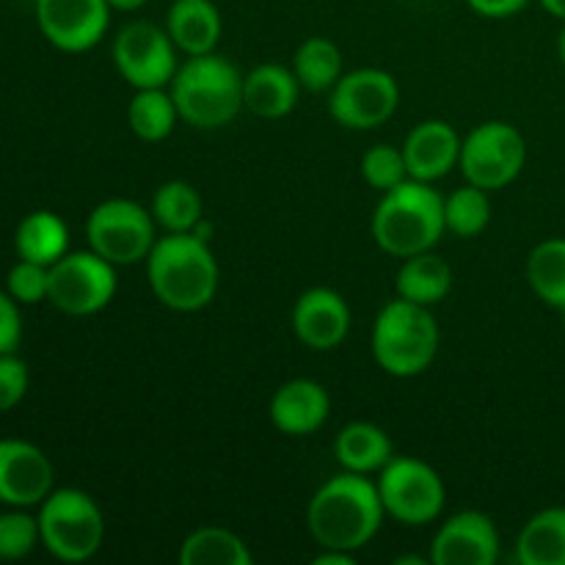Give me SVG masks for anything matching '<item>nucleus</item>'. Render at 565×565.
<instances>
[{
    "mask_svg": "<svg viewBox=\"0 0 565 565\" xmlns=\"http://www.w3.org/2000/svg\"><path fill=\"white\" fill-rule=\"evenodd\" d=\"M384 502L370 475L342 472L326 480L307 508V527L320 550L359 552L379 535Z\"/></svg>",
    "mask_w": 565,
    "mask_h": 565,
    "instance_id": "f257e3e1",
    "label": "nucleus"
},
{
    "mask_svg": "<svg viewBox=\"0 0 565 565\" xmlns=\"http://www.w3.org/2000/svg\"><path fill=\"white\" fill-rule=\"evenodd\" d=\"M154 298L171 312H199L218 292V263L210 243L193 232H166L147 257Z\"/></svg>",
    "mask_w": 565,
    "mask_h": 565,
    "instance_id": "f03ea898",
    "label": "nucleus"
},
{
    "mask_svg": "<svg viewBox=\"0 0 565 565\" xmlns=\"http://www.w3.org/2000/svg\"><path fill=\"white\" fill-rule=\"evenodd\" d=\"M445 232V196L436 191L434 182L408 177L384 193L373 213L375 243L392 257L406 259L430 252Z\"/></svg>",
    "mask_w": 565,
    "mask_h": 565,
    "instance_id": "7ed1b4c3",
    "label": "nucleus"
},
{
    "mask_svg": "<svg viewBox=\"0 0 565 565\" xmlns=\"http://www.w3.org/2000/svg\"><path fill=\"white\" fill-rule=\"evenodd\" d=\"M177 114L182 121L199 130L226 127L246 105H243V75L224 55H188L169 83Z\"/></svg>",
    "mask_w": 565,
    "mask_h": 565,
    "instance_id": "20e7f679",
    "label": "nucleus"
},
{
    "mask_svg": "<svg viewBox=\"0 0 565 565\" xmlns=\"http://www.w3.org/2000/svg\"><path fill=\"white\" fill-rule=\"evenodd\" d=\"M439 342L441 331L434 312L403 298H395L381 309L370 337L375 364L395 379L425 373L439 356Z\"/></svg>",
    "mask_w": 565,
    "mask_h": 565,
    "instance_id": "39448f33",
    "label": "nucleus"
},
{
    "mask_svg": "<svg viewBox=\"0 0 565 565\" xmlns=\"http://www.w3.org/2000/svg\"><path fill=\"white\" fill-rule=\"evenodd\" d=\"M36 519L44 550L64 563L92 561L105 541L103 511L81 489L50 491Z\"/></svg>",
    "mask_w": 565,
    "mask_h": 565,
    "instance_id": "423d86ee",
    "label": "nucleus"
},
{
    "mask_svg": "<svg viewBox=\"0 0 565 565\" xmlns=\"http://www.w3.org/2000/svg\"><path fill=\"white\" fill-rule=\"evenodd\" d=\"M386 516L406 527H425L445 511L447 489L430 463L412 456H392L375 478Z\"/></svg>",
    "mask_w": 565,
    "mask_h": 565,
    "instance_id": "0eeeda50",
    "label": "nucleus"
},
{
    "mask_svg": "<svg viewBox=\"0 0 565 565\" xmlns=\"http://www.w3.org/2000/svg\"><path fill=\"white\" fill-rule=\"evenodd\" d=\"M154 218L147 207L130 199H105L88 213L86 237L94 254L110 265L147 263L158 243Z\"/></svg>",
    "mask_w": 565,
    "mask_h": 565,
    "instance_id": "6e6552de",
    "label": "nucleus"
},
{
    "mask_svg": "<svg viewBox=\"0 0 565 565\" xmlns=\"http://www.w3.org/2000/svg\"><path fill=\"white\" fill-rule=\"evenodd\" d=\"M463 177L483 191H502L527 166V141L508 121H483L461 141Z\"/></svg>",
    "mask_w": 565,
    "mask_h": 565,
    "instance_id": "1a4fd4ad",
    "label": "nucleus"
},
{
    "mask_svg": "<svg viewBox=\"0 0 565 565\" xmlns=\"http://www.w3.org/2000/svg\"><path fill=\"white\" fill-rule=\"evenodd\" d=\"M116 265L99 254L66 252L55 265H50V292L47 301L55 309L72 318L97 315L114 301L116 296Z\"/></svg>",
    "mask_w": 565,
    "mask_h": 565,
    "instance_id": "9d476101",
    "label": "nucleus"
},
{
    "mask_svg": "<svg viewBox=\"0 0 565 565\" xmlns=\"http://www.w3.org/2000/svg\"><path fill=\"white\" fill-rule=\"evenodd\" d=\"M401 86L386 70L364 66L345 72L329 92V114L348 130H375L395 116Z\"/></svg>",
    "mask_w": 565,
    "mask_h": 565,
    "instance_id": "9b49d317",
    "label": "nucleus"
},
{
    "mask_svg": "<svg viewBox=\"0 0 565 565\" xmlns=\"http://www.w3.org/2000/svg\"><path fill=\"white\" fill-rule=\"evenodd\" d=\"M114 64L132 88H166L174 81L177 44L171 42L166 25L136 20L114 39Z\"/></svg>",
    "mask_w": 565,
    "mask_h": 565,
    "instance_id": "f8f14e48",
    "label": "nucleus"
},
{
    "mask_svg": "<svg viewBox=\"0 0 565 565\" xmlns=\"http://www.w3.org/2000/svg\"><path fill=\"white\" fill-rule=\"evenodd\" d=\"M42 36L64 53L97 47L110 25L108 0H36Z\"/></svg>",
    "mask_w": 565,
    "mask_h": 565,
    "instance_id": "ddd939ff",
    "label": "nucleus"
},
{
    "mask_svg": "<svg viewBox=\"0 0 565 565\" xmlns=\"http://www.w3.org/2000/svg\"><path fill=\"white\" fill-rule=\"evenodd\" d=\"M434 565H494L500 561V533L480 511H461L447 519L430 541Z\"/></svg>",
    "mask_w": 565,
    "mask_h": 565,
    "instance_id": "4468645a",
    "label": "nucleus"
},
{
    "mask_svg": "<svg viewBox=\"0 0 565 565\" xmlns=\"http://www.w3.org/2000/svg\"><path fill=\"white\" fill-rule=\"evenodd\" d=\"M53 491V463L36 445L0 441V502L11 508L42 505Z\"/></svg>",
    "mask_w": 565,
    "mask_h": 565,
    "instance_id": "2eb2a0df",
    "label": "nucleus"
},
{
    "mask_svg": "<svg viewBox=\"0 0 565 565\" xmlns=\"http://www.w3.org/2000/svg\"><path fill=\"white\" fill-rule=\"evenodd\" d=\"M292 331L309 351H334L351 331V307L331 287H312L292 307Z\"/></svg>",
    "mask_w": 565,
    "mask_h": 565,
    "instance_id": "dca6fc26",
    "label": "nucleus"
},
{
    "mask_svg": "<svg viewBox=\"0 0 565 565\" xmlns=\"http://www.w3.org/2000/svg\"><path fill=\"white\" fill-rule=\"evenodd\" d=\"M331 412V397L323 384L312 379H292L270 397V423L279 434L301 439L318 434Z\"/></svg>",
    "mask_w": 565,
    "mask_h": 565,
    "instance_id": "f3484780",
    "label": "nucleus"
},
{
    "mask_svg": "<svg viewBox=\"0 0 565 565\" xmlns=\"http://www.w3.org/2000/svg\"><path fill=\"white\" fill-rule=\"evenodd\" d=\"M408 177L419 182H436L458 169L461 160V136L456 127L441 119L419 121L403 141Z\"/></svg>",
    "mask_w": 565,
    "mask_h": 565,
    "instance_id": "a211bd4d",
    "label": "nucleus"
},
{
    "mask_svg": "<svg viewBox=\"0 0 565 565\" xmlns=\"http://www.w3.org/2000/svg\"><path fill=\"white\" fill-rule=\"evenodd\" d=\"M166 31L185 55L215 53L224 33V20L213 0H174L166 14Z\"/></svg>",
    "mask_w": 565,
    "mask_h": 565,
    "instance_id": "6ab92c4d",
    "label": "nucleus"
},
{
    "mask_svg": "<svg viewBox=\"0 0 565 565\" xmlns=\"http://www.w3.org/2000/svg\"><path fill=\"white\" fill-rule=\"evenodd\" d=\"M301 94L296 72L281 64H259L243 75V105L259 119H281L292 114Z\"/></svg>",
    "mask_w": 565,
    "mask_h": 565,
    "instance_id": "aec40b11",
    "label": "nucleus"
},
{
    "mask_svg": "<svg viewBox=\"0 0 565 565\" xmlns=\"http://www.w3.org/2000/svg\"><path fill=\"white\" fill-rule=\"evenodd\" d=\"M395 290L397 298H403V301L434 309L452 290V268L447 265V259L434 254V248L414 254V257L403 259L401 270H397Z\"/></svg>",
    "mask_w": 565,
    "mask_h": 565,
    "instance_id": "412c9836",
    "label": "nucleus"
},
{
    "mask_svg": "<svg viewBox=\"0 0 565 565\" xmlns=\"http://www.w3.org/2000/svg\"><path fill=\"white\" fill-rule=\"evenodd\" d=\"M334 456L345 472L373 475L392 461V439L373 423H351L337 434Z\"/></svg>",
    "mask_w": 565,
    "mask_h": 565,
    "instance_id": "4be33fe9",
    "label": "nucleus"
},
{
    "mask_svg": "<svg viewBox=\"0 0 565 565\" xmlns=\"http://www.w3.org/2000/svg\"><path fill=\"white\" fill-rule=\"evenodd\" d=\"M522 565H565V508H544L522 527L516 539Z\"/></svg>",
    "mask_w": 565,
    "mask_h": 565,
    "instance_id": "5701e85b",
    "label": "nucleus"
},
{
    "mask_svg": "<svg viewBox=\"0 0 565 565\" xmlns=\"http://www.w3.org/2000/svg\"><path fill=\"white\" fill-rule=\"evenodd\" d=\"M14 246L20 259H31L39 265H55L70 252V230L64 221L50 210H36L25 215L17 226Z\"/></svg>",
    "mask_w": 565,
    "mask_h": 565,
    "instance_id": "b1692460",
    "label": "nucleus"
},
{
    "mask_svg": "<svg viewBox=\"0 0 565 565\" xmlns=\"http://www.w3.org/2000/svg\"><path fill=\"white\" fill-rule=\"evenodd\" d=\"M182 565H252L254 555L248 552L246 541L226 527H199L182 541L180 546Z\"/></svg>",
    "mask_w": 565,
    "mask_h": 565,
    "instance_id": "393cba45",
    "label": "nucleus"
},
{
    "mask_svg": "<svg viewBox=\"0 0 565 565\" xmlns=\"http://www.w3.org/2000/svg\"><path fill=\"white\" fill-rule=\"evenodd\" d=\"M180 114L171 92L166 88H136L127 105V125L136 138L147 143H160L174 132Z\"/></svg>",
    "mask_w": 565,
    "mask_h": 565,
    "instance_id": "a878e982",
    "label": "nucleus"
},
{
    "mask_svg": "<svg viewBox=\"0 0 565 565\" xmlns=\"http://www.w3.org/2000/svg\"><path fill=\"white\" fill-rule=\"evenodd\" d=\"M292 72H296L301 88L312 94H326L337 86L342 72V53L331 39L309 36L298 44L292 55Z\"/></svg>",
    "mask_w": 565,
    "mask_h": 565,
    "instance_id": "bb28decb",
    "label": "nucleus"
},
{
    "mask_svg": "<svg viewBox=\"0 0 565 565\" xmlns=\"http://www.w3.org/2000/svg\"><path fill=\"white\" fill-rule=\"evenodd\" d=\"M527 281L546 307L565 309V237L541 241L527 257Z\"/></svg>",
    "mask_w": 565,
    "mask_h": 565,
    "instance_id": "cd10ccee",
    "label": "nucleus"
},
{
    "mask_svg": "<svg viewBox=\"0 0 565 565\" xmlns=\"http://www.w3.org/2000/svg\"><path fill=\"white\" fill-rule=\"evenodd\" d=\"M149 213L166 232H193L204 218V204L191 182L169 180L154 191Z\"/></svg>",
    "mask_w": 565,
    "mask_h": 565,
    "instance_id": "c85d7f7f",
    "label": "nucleus"
},
{
    "mask_svg": "<svg viewBox=\"0 0 565 565\" xmlns=\"http://www.w3.org/2000/svg\"><path fill=\"white\" fill-rule=\"evenodd\" d=\"M491 221V199L489 191L467 182L456 188L450 196H445V226L447 232L458 237H478Z\"/></svg>",
    "mask_w": 565,
    "mask_h": 565,
    "instance_id": "c756f323",
    "label": "nucleus"
},
{
    "mask_svg": "<svg viewBox=\"0 0 565 565\" xmlns=\"http://www.w3.org/2000/svg\"><path fill=\"white\" fill-rule=\"evenodd\" d=\"M362 177L370 188L386 193L395 185L408 180V166L403 158V147H392V143H375L364 152L362 158Z\"/></svg>",
    "mask_w": 565,
    "mask_h": 565,
    "instance_id": "7c9ffc66",
    "label": "nucleus"
},
{
    "mask_svg": "<svg viewBox=\"0 0 565 565\" xmlns=\"http://www.w3.org/2000/svg\"><path fill=\"white\" fill-rule=\"evenodd\" d=\"M36 544H42L39 519L28 516L20 508L0 513V561H22Z\"/></svg>",
    "mask_w": 565,
    "mask_h": 565,
    "instance_id": "2f4dec72",
    "label": "nucleus"
},
{
    "mask_svg": "<svg viewBox=\"0 0 565 565\" xmlns=\"http://www.w3.org/2000/svg\"><path fill=\"white\" fill-rule=\"evenodd\" d=\"M9 296L17 303H39L47 301L50 292V268L47 265L31 263V259H20L14 268L9 270Z\"/></svg>",
    "mask_w": 565,
    "mask_h": 565,
    "instance_id": "473e14b6",
    "label": "nucleus"
},
{
    "mask_svg": "<svg viewBox=\"0 0 565 565\" xmlns=\"http://www.w3.org/2000/svg\"><path fill=\"white\" fill-rule=\"evenodd\" d=\"M28 386H31L28 364L14 353H0V414L20 406L22 397L28 395Z\"/></svg>",
    "mask_w": 565,
    "mask_h": 565,
    "instance_id": "72a5a7b5",
    "label": "nucleus"
},
{
    "mask_svg": "<svg viewBox=\"0 0 565 565\" xmlns=\"http://www.w3.org/2000/svg\"><path fill=\"white\" fill-rule=\"evenodd\" d=\"M22 340V320L17 301L9 292H0V353H14Z\"/></svg>",
    "mask_w": 565,
    "mask_h": 565,
    "instance_id": "f704fd0d",
    "label": "nucleus"
},
{
    "mask_svg": "<svg viewBox=\"0 0 565 565\" xmlns=\"http://www.w3.org/2000/svg\"><path fill=\"white\" fill-rule=\"evenodd\" d=\"M475 14L486 20H508V17L522 14L530 6V0H467Z\"/></svg>",
    "mask_w": 565,
    "mask_h": 565,
    "instance_id": "c9c22d12",
    "label": "nucleus"
},
{
    "mask_svg": "<svg viewBox=\"0 0 565 565\" xmlns=\"http://www.w3.org/2000/svg\"><path fill=\"white\" fill-rule=\"evenodd\" d=\"M315 565H353V552L323 550V555L315 557Z\"/></svg>",
    "mask_w": 565,
    "mask_h": 565,
    "instance_id": "e433bc0d",
    "label": "nucleus"
},
{
    "mask_svg": "<svg viewBox=\"0 0 565 565\" xmlns=\"http://www.w3.org/2000/svg\"><path fill=\"white\" fill-rule=\"evenodd\" d=\"M110 9L116 11H138L149 3V0H108Z\"/></svg>",
    "mask_w": 565,
    "mask_h": 565,
    "instance_id": "4c0bfd02",
    "label": "nucleus"
},
{
    "mask_svg": "<svg viewBox=\"0 0 565 565\" xmlns=\"http://www.w3.org/2000/svg\"><path fill=\"white\" fill-rule=\"evenodd\" d=\"M539 3L544 6L552 17H557V20L565 22V0H539Z\"/></svg>",
    "mask_w": 565,
    "mask_h": 565,
    "instance_id": "58836bf2",
    "label": "nucleus"
},
{
    "mask_svg": "<svg viewBox=\"0 0 565 565\" xmlns=\"http://www.w3.org/2000/svg\"><path fill=\"white\" fill-rule=\"evenodd\" d=\"M557 58H561V64L565 66V25H563L561 36H557Z\"/></svg>",
    "mask_w": 565,
    "mask_h": 565,
    "instance_id": "ea45409f",
    "label": "nucleus"
},
{
    "mask_svg": "<svg viewBox=\"0 0 565 565\" xmlns=\"http://www.w3.org/2000/svg\"><path fill=\"white\" fill-rule=\"evenodd\" d=\"M563 326H565V309H563Z\"/></svg>",
    "mask_w": 565,
    "mask_h": 565,
    "instance_id": "a19ab883",
    "label": "nucleus"
}]
</instances>
